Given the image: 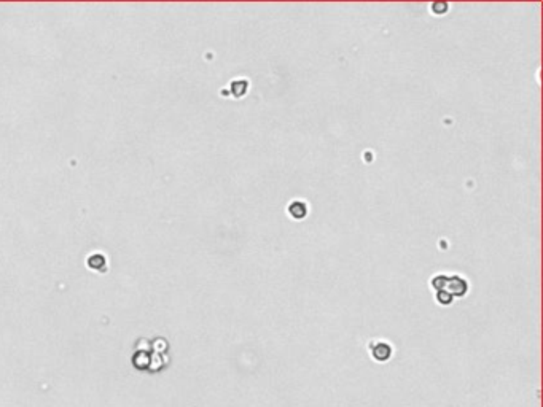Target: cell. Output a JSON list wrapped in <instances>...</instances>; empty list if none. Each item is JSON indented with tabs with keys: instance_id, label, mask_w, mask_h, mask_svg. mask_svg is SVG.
<instances>
[{
	"instance_id": "6da1fadb",
	"label": "cell",
	"mask_w": 543,
	"mask_h": 407,
	"mask_svg": "<svg viewBox=\"0 0 543 407\" xmlns=\"http://www.w3.org/2000/svg\"><path fill=\"white\" fill-rule=\"evenodd\" d=\"M390 353H392V348H390L386 342H378L376 348L373 350V356L374 359H379V361H386Z\"/></svg>"
},
{
	"instance_id": "7a4b0ae2",
	"label": "cell",
	"mask_w": 543,
	"mask_h": 407,
	"mask_svg": "<svg viewBox=\"0 0 543 407\" xmlns=\"http://www.w3.org/2000/svg\"><path fill=\"white\" fill-rule=\"evenodd\" d=\"M288 212H290V215H291L293 218L300 219V218H305V215H306V212H308V208H306L305 202H298V201H297V202H291V204H290Z\"/></svg>"
}]
</instances>
